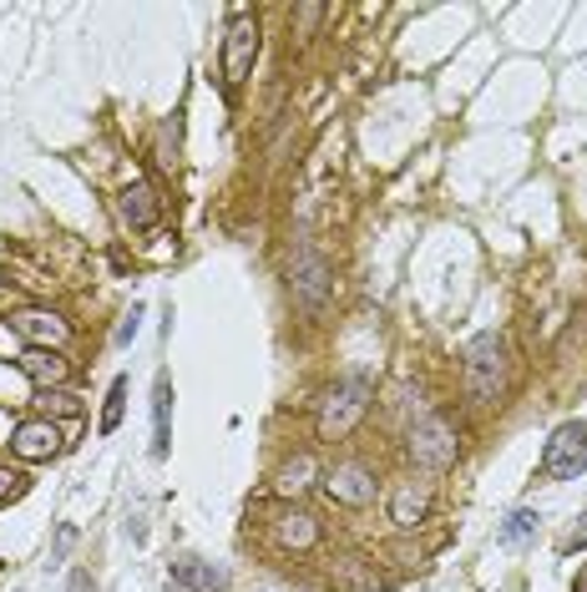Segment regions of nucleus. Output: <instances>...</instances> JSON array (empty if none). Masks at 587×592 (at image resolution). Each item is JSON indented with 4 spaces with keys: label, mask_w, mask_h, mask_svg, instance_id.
I'll use <instances>...</instances> for the list:
<instances>
[{
    "label": "nucleus",
    "mask_w": 587,
    "mask_h": 592,
    "mask_svg": "<svg viewBox=\"0 0 587 592\" xmlns=\"http://www.w3.org/2000/svg\"><path fill=\"white\" fill-rule=\"evenodd\" d=\"M507 390V344L501 334H476L466 344V395L476 406H492Z\"/></svg>",
    "instance_id": "1"
},
{
    "label": "nucleus",
    "mask_w": 587,
    "mask_h": 592,
    "mask_svg": "<svg viewBox=\"0 0 587 592\" xmlns=\"http://www.w3.org/2000/svg\"><path fill=\"white\" fill-rule=\"evenodd\" d=\"M365 410H370V380H360V375L340 380L325 395V406H319V441H340V435H350Z\"/></svg>",
    "instance_id": "2"
},
{
    "label": "nucleus",
    "mask_w": 587,
    "mask_h": 592,
    "mask_svg": "<svg viewBox=\"0 0 587 592\" xmlns=\"http://www.w3.org/2000/svg\"><path fill=\"white\" fill-rule=\"evenodd\" d=\"M253 61H259V15L238 5V11H228V26H223V81L238 87L253 71Z\"/></svg>",
    "instance_id": "3"
},
{
    "label": "nucleus",
    "mask_w": 587,
    "mask_h": 592,
    "mask_svg": "<svg viewBox=\"0 0 587 592\" xmlns=\"http://www.w3.org/2000/svg\"><path fill=\"white\" fill-rule=\"evenodd\" d=\"M587 471V431L577 421H562L542 446V476L552 481H577Z\"/></svg>",
    "instance_id": "4"
},
{
    "label": "nucleus",
    "mask_w": 587,
    "mask_h": 592,
    "mask_svg": "<svg viewBox=\"0 0 587 592\" xmlns=\"http://www.w3.org/2000/svg\"><path fill=\"white\" fill-rule=\"evenodd\" d=\"M289 289H294V304H300L304 315H325L329 289H335L325 253H319V249H304L300 259H294V278H289Z\"/></svg>",
    "instance_id": "5"
},
{
    "label": "nucleus",
    "mask_w": 587,
    "mask_h": 592,
    "mask_svg": "<svg viewBox=\"0 0 587 592\" xmlns=\"http://www.w3.org/2000/svg\"><path fill=\"white\" fill-rule=\"evenodd\" d=\"M410 460L426 466V471H445L456 460V431L445 415H426V421L410 431Z\"/></svg>",
    "instance_id": "6"
},
{
    "label": "nucleus",
    "mask_w": 587,
    "mask_h": 592,
    "mask_svg": "<svg viewBox=\"0 0 587 592\" xmlns=\"http://www.w3.org/2000/svg\"><path fill=\"white\" fill-rule=\"evenodd\" d=\"M325 491H329V501H340V506H370L380 491V476L370 471L365 460H340L335 471H325Z\"/></svg>",
    "instance_id": "7"
},
{
    "label": "nucleus",
    "mask_w": 587,
    "mask_h": 592,
    "mask_svg": "<svg viewBox=\"0 0 587 592\" xmlns=\"http://www.w3.org/2000/svg\"><path fill=\"white\" fill-rule=\"evenodd\" d=\"M11 329L21 340H31V350H61L71 340V325L61 315H46V309H26V315H15Z\"/></svg>",
    "instance_id": "8"
},
{
    "label": "nucleus",
    "mask_w": 587,
    "mask_h": 592,
    "mask_svg": "<svg viewBox=\"0 0 587 592\" xmlns=\"http://www.w3.org/2000/svg\"><path fill=\"white\" fill-rule=\"evenodd\" d=\"M11 451L21 460H52L61 451V431H56V421H21L11 435Z\"/></svg>",
    "instance_id": "9"
},
{
    "label": "nucleus",
    "mask_w": 587,
    "mask_h": 592,
    "mask_svg": "<svg viewBox=\"0 0 587 592\" xmlns=\"http://www.w3.org/2000/svg\"><path fill=\"white\" fill-rule=\"evenodd\" d=\"M172 582H178V588H188V592H223V588H228V572H223V567H213L208 557L183 553V557H172Z\"/></svg>",
    "instance_id": "10"
},
{
    "label": "nucleus",
    "mask_w": 587,
    "mask_h": 592,
    "mask_svg": "<svg viewBox=\"0 0 587 592\" xmlns=\"http://www.w3.org/2000/svg\"><path fill=\"white\" fill-rule=\"evenodd\" d=\"M168 446H172V380L157 375V385H153V456L162 460Z\"/></svg>",
    "instance_id": "11"
},
{
    "label": "nucleus",
    "mask_w": 587,
    "mask_h": 592,
    "mask_svg": "<svg viewBox=\"0 0 587 592\" xmlns=\"http://www.w3.org/2000/svg\"><path fill=\"white\" fill-rule=\"evenodd\" d=\"M426 512H431V487H416V481H405V487L395 491V501H391V522L400 526V532H410V526L426 522Z\"/></svg>",
    "instance_id": "12"
},
{
    "label": "nucleus",
    "mask_w": 587,
    "mask_h": 592,
    "mask_svg": "<svg viewBox=\"0 0 587 592\" xmlns=\"http://www.w3.org/2000/svg\"><path fill=\"white\" fill-rule=\"evenodd\" d=\"M274 542L289 547V553H309L314 542H319V522L309 512H284L274 522Z\"/></svg>",
    "instance_id": "13"
},
{
    "label": "nucleus",
    "mask_w": 587,
    "mask_h": 592,
    "mask_svg": "<svg viewBox=\"0 0 587 592\" xmlns=\"http://www.w3.org/2000/svg\"><path fill=\"white\" fill-rule=\"evenodd\" d=\"M117 208H122V218H127L137 234H147V228L157 224V193L147 183H127V187H122Z\"/></svg>",
    "instance_id": "14"
},
{
    "label": "nucleus",
    "mask_w": 587,
    "mask_h": 592,
    "mask_svg": "<svg viewBox=\"0 0 587 592\" xmlns=\"http://www.w3.org/2000/svg\"><path fill=\"white\" fill-rule=\"evenodd\" d=\"M21 365V375H31V380L41 385V390H56V385L66 380V360L61 350H26V355L15 360Z\"/></svg>",
    "instance_id": "15"
},
{
    "label": "nucleus",
    "mask_w": 587,
    "mask_h": 592,
    "mask_svg": "<svg viewBox=\"0 0 587 592\" xmlns=\"http://www.w3.org/2000/svg\"><path fill=\"white\" fill-rule=\"evenodd\" d=\"M537 522H542V516H537L532 506H517L507 522L496 526V542H501V547H522V542L537 537Z\"/></svg>",
    "instance_id": "16"
},
{
    "label": "nucleus",
    "mask_w": 587,
    "mask_h": 592,
    "mask_svg": "<svg viewBox=\"0 0 587 592\" xmlns=\"http://www.w3.org/2000/svg\"><path fill=\"white\" fill-rule=\"evenodd\" d=\"M122 410H127V375H117V380H112V390H106V406H102V421H97V431H102V435L117 431Z\"/></svg>",
    "instance_id": "17"
},
{
    "label": "nucleus",
    "mask_w": 587,
    "mask_h": 592,
    "mask_svg": "<svg viewBox=\"0 0 587 592\" xmlns=\"http://www.w3.org/2000/svg\"><path fill=\"white\" fill-rule=\"evenodd\" d=\"M15 491H21V476H15L11 466H0V501H11Z\"/></svg>",
    "instance_id": "18"
},
{
    "label": "nucleus",
    "mask_w": 587,
    "mask_h": 592,
    "mask_svg": "<svg viewBox=\"0 0 587 592\" xmlns=\"http://www.w3.org/2000/svg\"><path fill=\"white\" fill-rule=\"evenodd\" d=\"M137 325H143V304H132V315H127V325L117 329V344H127L132 334H137Z\"/></svg>",
    "instance_id": "19"
},
{
    "label": "nucleus",
    "mask_w": 587,
    "mask_h": 592,
    "mask_svg": "<svg viewBox=\"0 0 587 592\" xmlns=\"http://www.w3.org/2000/svg\"><path fill=\"white\" fill-rule=\"evenodd\" d=\"M577 547H587V512L577 516V526H573V537H567V553H577Z\"/></svg>",
    "instance_id": "20"
},
{
    "label": "nucleus",
    "mask_w": 587,
    "mask_h": 592,
    "mask_svg": "<svg viewBox=\"0 0 587 592\" xmlns=\"http://www.w3.org/2000/svg\"><path fill=\"white\" fill-rule=\"evenodd\" d=\"M66 592H97V588L87 582V572H71V588H66Z\"/></svg>",
    "instance_id": "21"
},
{
    "label": "nucleus",
    "mask_w": 587,
    "mask_h": 592,
    "mask_svg": "<svg viewBox=\"0 0 587 592\" xmlns=\"http://www.w3.org/2000/svg\"><path fill=\"white\" fill-rule=\"evenodd\" d=\"M573 592H587V567L577 572V582H573Z\"/></svg>",
    "instance_id": "22"
}]
</instances>
